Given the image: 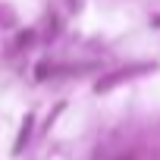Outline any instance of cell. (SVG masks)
<instances>
[{"label":"cell","instance_id":"1","mask_svg":"<svg viewBox=\"0 0 160 160\" xmlns=\"http://www.w3.org/2000/svg\"><path fill=\"white\" fill-rule=\"evenodd\" d=\"M94 160H138L132 151H101Z\"/></svg>","mask_w":160,"mask_h":160}]
</instances>
